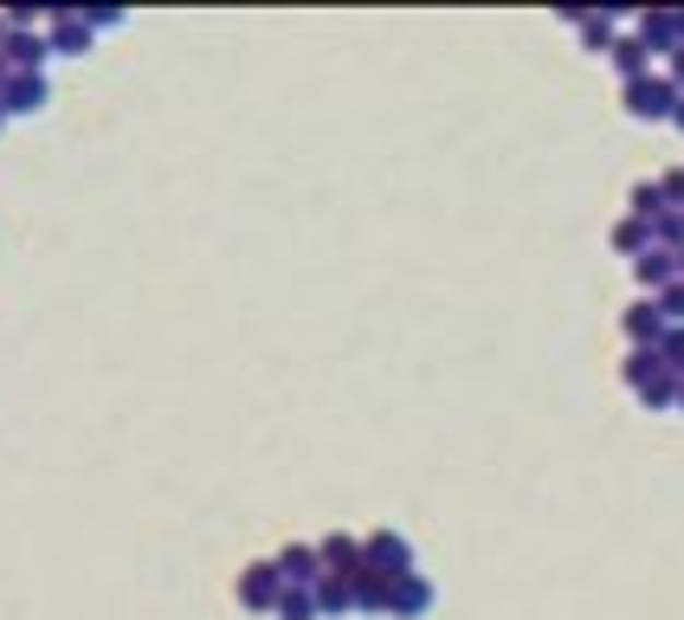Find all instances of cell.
<instances>
[{"instance_id":"6da1fadb","label":"cell","mask_w":684,"mask_h":620,"mask_svg":"<svg viewBox=\"0 0 684 620\" xmlns=\"http://www.w3.org/2000/svg\"><path fill=\"white\" fill-rule=\"evenodd\" d=\"M620 104H626L633 124H672L679 104H684V91L665 71H652V78H639V84H620Z\"/></svg>"},{"instance_id":"7a4b0ae2","label":"cell","mask_w":684,"mask_h":620,"mask_svg":"<svg viewBox=\"0 0 684 620\" xmlns=\"http://www.w3.org/2000/svg\"><path fill=\"white\" fill-rule=\"evenodd\" d=\"M362 569H375V575L401 582V575L420 569V555H413V543L401 537V530H368V537H362Z\"/></svg>"},{"instance_id":"3957f363","label":"cell","mask_w":684,"mask_h":620,"mask_svg":"<svg viewBox=\"0 0 684 620\" xmlns=\"http://www.w3.org/2000/svg\"><path fill=\"white\" fill-rule=\"evenodd\" d=\"M278 601H284V575H278V562H246V569H239V608H252V615H278Z\"/></svg>"},{"instance_id":"277c9868","label":"cell","mask_w":684,"mask_h":620,"mask_svg":"<svg viewBox=\"0 0 684 620\" xmlns=\"http://www.w3.org/2000/svg\"><path fill=\"white\" fill-rule=\"evenodd\" d=\"M620 330H626V343H633V349H659L672 324H665L659 297H639V304H626V311H620Z\"/></svg>"},{"instance_id":"5b68a950","label":"cell","mask_w":684,"mask_h":620,"mask_svg":"<svg viewBox=\"0 0 684 620\" xmlns=\"http://www.w3.org/2000/svg\"><path fill=\"white\" fill-rule=\"evenodd\" d=\"M0 59H7L13 71H26V78H46L52 39H46V33H20V26H7V39H0Z\"/></svg>"},{"instance_id":"8992f818","label":"cell","mask_w":684,"mask_h":620,"mask_svg":"<svg viewBox=\"0 0 684 620\" xmlns=\"http://www.w3.org/2000/svg\"><path fill=\"white\" fill-rule=\"evenodd\" d=\"M272 562H278V575H284V588H317V582L330 575L323 555H317V543H284Z\"/></svg>"},{"instance_id":"52a82bcc","label":"cell","mask_w":684,"mask_h":620,"mask_svg":"<svg viewBox=\"0 0 684 620\" xmlns=\"http://www.w3.org/2000/svg\"><path fill=\"white\" fill-rule=\"evenodd\" d=\"M433 601H439V595H433V582L413 569V575L394 582V608H388V615H394V620H426V615H433Z\"/></svg>"},{"instance_id":"ba28073f","label":"cell","mask_w":684,"mask_h":620,"mask_svg":"<svg viewBox=\"0 0 684 620\" xmlns=\"http://www.w3.org/2000/svg\"><path fill=\"white\" fill-rule=\"evenodd\" d=\"M46 97H52V84H46V78L13 71V84L0 91V110H7V117H33V110H46Z\"/></svg>"},{"instance_id":"9c48e42d","label":"cell","mask_w":684,"mask_h":620,"mask_svg":"<svg viewBox=\"0 0 684 620\" xmlns=\"http://www.w3.org/2000/svg\"><path fill=\"white\" fill-rule=\"evenodd\" d=\"M46 39H52V59H78V52L91 46V26H84V13L59 7V13H52V26H46Z\"/></svg>"},{"instance_id":"30bf717a","label":"cell","mask_w":684,"mask_h":620,"mask_svg":"<svg viewBox=\"0 0 684 620\" xmlns=\"http://www.w3.org/2000/svg\"><path fill=\"white\" fill-rule=\"evenodd\" d=\"M614 71H620V84H639V78H652V46L639 39V33H620L614 39Z\"/></svg>"},{"instance_id":"8fae6325","label":"cell","mask_w":684,"mask_h":620,"mask_svg":"<svg viewBox=\"0 0 684 620\" xmlns=\"http://www.w3.org/2000/svg\"><path fill=\"white\" fill-rule=\"evenodd\" d=\"M394 608V582L375 569H355V615H388Z\"/></svg>"},{"instance_id":"7c38bea8","label":"cell","mask_w":684,"mask_h":620,"mask_svg":"<svg viewBox=\"0 0 684 620\" xmlns=\"http://www.w3.org/2000/svg\"><path fill=\"white\" fill-rule=\"evenodd\" d=\"M633 278H639V284H646V291L659 297L665 284H679V253H665V246H652L646 259H633Z\"/></svg>"},{"instance_id":"4fadbf2b","label":"cell","mask_w":684,"mask_h":620,"mask_svg":"<svg viewBox=\"0 0 684 620\" xmlns=\"http://www.w3.org/2000/svg\"><path fill=\"white\" fill-rule=\"evenodd\" d=\"M317 555H323V569H330V575H355V569H362V537L330 530V537L317 543Z\"/></svg>"},{"instance_id":"5bb4252c","label":"cell","mask_w":684,"mask_h":620,"mask_svg":"<svg viewBox=\"0 0 684 620\" xmlns=\"http://www.w3.org/2000/svg\"><path fill=\"white\" fill-rule=\"evenodd\" d=\"M608 246H614L620 259H646V253H652V226H646V220H633V213H620L614 233H608Z\"/></svg>"},{"instance_id":"9a60e30c","label":"cell","mask_w":684,"mask_h":620,"mask_svg":"<svg viewBox=\"0 0 684 620\" xmlns=\"http://www.w3.org/2000/svg\"><path fill=\"white\" fill-rule=\"evenodd\" d=\"M633 33H639L652 52H665V59L679 52V13H639V20H633Z\"/></svg>"},{"instance_id":"2e32d148","label":"cell","mask_w":684,"mask_h":620,"mask_svg":"<svg viewBox=\"0 0 684 620\" xmlns=\"http://www.w3.org/2000/svg\"><path fill=\"white\" fill-rule=\"evenodd\" d=\"M317 608H323V620H337V615H355V575H323L317 588Z\"/></svg>"},{"instance_id":"e0dca14e","label":"cell","mask_w":684,"mask_h":620,"mask_svg":"<svg viewBox=\"0 0 684 620\" xmlns=\"http://www.w3.org/2000/svg\"><path fill=\"white\" fill-rule=\"evenodd\" d=\"M568 26H581V39H588L594 52H614V39H620L614 13H568Z\"/></svg>"},{"instance_id":"ac0fdd59","label":"cell","mask_w":684,"mask_h":620,"mask_svg":"<svg viewBox=\"0 0 684 620\" xmlns=\"http://www.w3.org/2000/svg\"><path fill=\"white\" fill-rule=\"evenodd\" d=\"M652 375H665V362H659V349H626V362H620V382L639 395Z\"/></svg>"},{"instance_id":"d6986e66","label":"cell","mask_w":684,"mask_h":620,"mask_svg":"<svg viewBox=\"0 0 684 620\" xmlns=\"http://www.w3.org/2000/svg\"><path fill=\"white\" fill-rule=\"evenodd\" d=\"M626 213L652 226V220H659V213H672V207H665V195H659V182H639V188L626 195Z\"/></svg>"},{"instance_id":"ffe728a7","label":"cell","mask_w":684,"mask_h":620,"mask_svg":"<svg viewBox=\"0 0 684 620\" xmlns=\"http://www.w3.org/2000/svg\"><path fill=\"white\" fill-rule=\"evenodd\" d=\"M639 401H646L652 413H672V408H679V375H672V369H665V375H652V382L639 388Z\"/></svg>"},{"instance_id":"44dd1931","label":"cell","mask_w":684,"mask_h":620,"mask_svg":"<svg viewBox=\"0 0 684 620\" xmlns=\"http://www.w3.org/2000/svg\"><path fill=\"white\" fill-rule=\"evenodd\" d=\"M272 620H323V608H317V595H310V588H284V601H278Z\"/></svg>"},{"instance_id":"7402d4cb","label":"cell","mask_w":684,"mask_h":620,"mask_svg":"<svg viewBox=\"0 0 684 620\" xmlns=\"http://www.w3.org/2000/svg\"><path fill=\"white\" fill-rule=\"evenodd\" d=\"M652 246L684 253V213H659V220H652Z\"/></svg>"},{"instance_id":"603a6c76","label":"cell","mask_w":684,"mask_h":620,"mask_svg":"<svg viewBox=\"0 0 684 620\" xmlns=\"http://www.w3.org/2000/svg\"><path fill=\"white\" fill-rule=\"evenodd\" d=\"M659 362H665V369H672V375L684 382V324H672V330H665V343H659Z\"/></svg>"},{"instance_id":"cb8c5ba5","label":"cell","mask_w":684,"mask_h":620,"mask_svg":"<svg viewBox=\"0 0 684 620\" xmlns=\"http://www.w3.org/2000/svg\"><path fill=\"white\" fill-rule=\"evenodd\" d=\"M659 311H665V324H684V278L659 291Z\"/></svg>"},{"instance_id":"d4e9b609","label":"cell","mask_w":684,"mask_h":620,"mask_svg":"<svg viewBox=\"0 0 684 620\" xmlns=\"http://www.w3.org/2000/svg\"><path fill=\"white\" fill-rule=\"evenodd\" d=\"M84 26H91V33H110V26H123V13H117V7H91Z\"/></svg>"},{"instance_id":"484cf974","label":"cell","mask_w":684,"mask_h":620,"mask_svg":"<svg viewBox=\"0 0 684 620\" xmlns=\"http://www.w3.org/2000/svg\"><path fill=\"white\" fill-rule=\"evenodd\" d=\"M665 78H672V84H679V91H684V46H679V52H672V59H665Z\"/></svg>"},{"instance_id":"4316f807","label":"cell","mask_w":684,"mask_h":620,"mask_svg":"<svg viewBox=\"0 0 684 620\" xmlns=\"http://www.w3.org/2000/svg\"><path fill=\"white\" fill-rule=\"evenodd\" d=\"M7 84H13V66H7V59H0V91H7Z\"/></svg>"},{"instance_id":"83f0119b","label":"cell","mask_w":684,"mask_h":620,"mask_svg":"<svg viewBox=\"0 0 684 620\" xmlns=\"http://www.w3.org/2000/svg\"><path fill=\"white\" fill-rule=\"evenodd\" d=\"M672 130H679V137H684V104H679V117H672Z\"/></svg>"},{"instance_id":"f1b7e54d","label":"cell","mask_w":684,"mask_h":620,"mask_svg":"<svg viewBox=\"0 0 684 620\" xmlns=\"http://www.w3.org/2000/svg\"><path fill=\"white\" fill-rule=\"evenodd\" d=\"M679 46H684V13H679Z\"/></svg>"},{"instance_id":"f546056e","label":"cell","mask_w":684,"mask_h":620,"mask_svg":"<svg viewBox=\"0 0 684 620\" xmlns=\"http://www.w3.org/2000/svg\"><path fill=\"white\" fill-rule=\"evenodd\" d=\"M679 413H684V382H679Z\"/></svg>"},{"instance_id":"4dcf8cb0","label":"cell","mask_w":684,"mask_h":620,"mask_svg":"<svg viewBox=\"0 0 684 620\" xmlns=\"http://www.w3.org/2000/svg\"><path fill=\"white\" fill-rule=\"evenodd\" d=\"M679 278H684V253H679Z\"/></svg>"},{"instance_id":"1f68e13d","label":"cell","mask_w":684,"mask_h":620,"mask_svg":"<svg viewBox=\"0 0 684 620\" xmlns=\"http://www.w3.org/2000/svg\"><path fill=\"white\" fill-rule=\"evenodd\" d=\"M0 130H7V110H0Z\"/></svg>"}]
</instances>
